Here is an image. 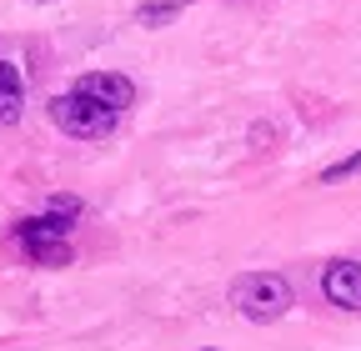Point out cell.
Instances as JSON below:
<instances>
[{
	"instance_id": "obj_9",
	"label": "cell",
	"mask_w": 361,
	"mask_h": 351,
	"mask_svg": "<svg viewBox=\"0 0 361 351\" xmlns=\"http://www.w3.org/2000/svg\"><path fill=\"white\" fill-rule=\"evenodd\" d=\"M45 211H56V216H66V221H75V216H80V201H75V196H51V206H45Z\"/></svg>"
},
{
	"instance_id": "obj_1",
	"label": "cell",
	"mask_w": 361,
	"mask_h": 351,
	"mask_svg": "<svg viewBox=\"0 0 361 351\" xmlns=\"http://www.w3.org/2000/svg\"><path fill=\"white\" fill-rule=\"evenodd\" d=\"M45 111H51V121L66 130V136H75V141H106L111 130H116V121H121L116 106L85 96L80 85H75V91H66V96H51V106H45Z\"/></svg>"
},
{
	"instance_id": "obj_7",
	"label": "cell",
	"mask_w": 361,
	"mask_h": 351,
	"mask_svg": "<svg viewBox=\"0 0 361 351\" xmlns=\"http://www.w3.org/2000/svg\"><path fill=\"white\" fill-rule=\"evenodd\" d=\"M186 6H191V0H146V6L135 11V25H151V30H156V25H171Z\"/></svg>"
},
{
	"instance_id": "obj_6",
	"label": "cell",
	"mask_w": 361,
	"mask_h": 351,
	"mask_svg": "<svg viewBox=\"0 0 361 351\" xmlns=\"http://www.w3.org/2000/svg\"><path fill=\"white\" fill-rule=\"evenodd\" d=\"M25 106V80L11 61H0V125H16Z\"/></svg>"
},
{
	"instance_id": "obj_4",
	"label": "cell",
	"mask_w": 361,
	"mask_h": 351,
	"mask_svg": "<svg viewBox=\"0 0 361 351\" xmlns=\"http://www.w3.org/2000/svg\"><path fill=\"white\" fill-rule=\"evenodd\" d=\"M322 296L341 312H361V261H331L322 271Z\"/></svg>"
},
{
	"instance_id": "obj_5",
	"label": "cell",
	"mask_w": 361,
	"mask_h": 351,
	"mask_svg": "<svg viewBox=\"0 0 361 351\" xmlns=\"http://www.w3.org/2000/svg\"><path fill=\"white\" fill-rule=\"evenodd\" d=\"M85 96H96V101H106V106H116L121 116L135 106V85L126 80V75H116V70H90V75H80L75 80Z\"/></svg>"
},
{
	"instance_id": "obj_2",
	"label": "cell",
	"mask_w": 361,
	"mask_h": 351,
	"mask_svg": "<svg viewBox=\"0 0 361 351\" xmlns=\"http://www.w3.org/2000/svg\"><path fill=\"white\" fill-rule=\"evenodd\" d=\"M231 301H236V312L256 326H271V321H281L291 312V281L281 271H251L231 286Z\"/></svg>"
},
{
	"instance_id": "obj_8",
	"label": "cell",
	"mask_w": 361,
	"mask_h": 351,
	"mask_svg": "<svg viewBox=\"0 0 361 351\" xmlns=\"http://www.w3.org/2000/svg\"><path fill=\"white\" fill-rule=\"evenodd\" d=\"M351 176H361V151H351V156L336 161V166H326V171H322V181L336 186V181H351Z\"/></svg>"
},
{
	"instance_id": "obj_10",
	"label": "cell",
	"mask_w": 361,
	"mask_h": 351,
	"mask_svg": "<svg viewBox=\"0 0 361 351\" xmlns=\"http://www.w3.org/2000/svg\"><path fill=\"white\" fill-rule=\"evenodd\" d=\"M251 141H256V151H271V146H276V125H271V121L256 125V130H251Z\"/></svg>"
},
{
	"instance_id": "obj_3",
	"label": "cell",
	"mask_w": 361,
	"mask_h": 351,
	"mask_svg": "<svg viewBox=\"0 0 361 351\" xmlns=\"http://www.w3.org/2000/svg\"><path fill=\"white\" fill-rule=\"evenodd\" d=\"M20 246L25 256L35 261V266H71V221L56 211H45V216H30V221H20Z\"/></svg>"
},
{
	"instance_id": "obj_11",
	"label": "cell",
	"mask_w": 361,
	"mask_h": 351,
	"mask_svg": "<svg viewBox=\"0 0 361 351\" xmlns=\"http://www.w3.org/2000/svg\"><path fill=\"white\" fill-rule=\"evenodd\" d=\"M30 6H51V0H30Z\"/></svg>"
}]
</instances>
